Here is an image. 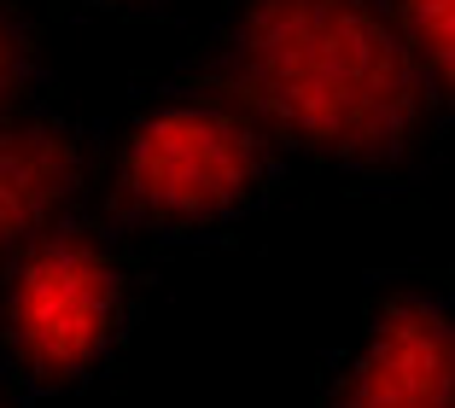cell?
<instances>
[{"mask_svg": "<svg viewBox=\"0 0 455 408\" xmlns=\"http://www.w3.org/2000/svg\"><path fill=\"white\" fill-rule=\"evenodd\" d=\"M199 70L368 198L415 193L443 129L386 0H228Z\"/></svg>", "mask_w": 455, "mask_h": 408, "instance_id": "obj_1", "label": "cell"}, {"mask_svg": "<svg viewBox=\"0 0 455 408\" xmlns=\"http://www.w3.org/2000/svg\"><path fill=\"white\" fill-rule=\"evenodd\" d=\"M420 65L438 123L455 134V0H386Z\"/></svg>", "mask_w": 455, "mask_h": 408, "instance_id": "obj_6", "label": "cell"}, {"mask_svg": "<svg viewBox=\"0 0 455 408\" xmlns=\"http://www.w3.org/2000/svg\"><path fill=\"white\" fill-rule=\"evenodd\" d=\"M0 408H18V403H12V396H0Z\"/></svg>", "mask_w": 455, "mask_h": 408, "instance_id": "obj_9", "label": "cell"}, {"mask_svg": "<svg viewBox=\"0 0 455 408\" xmlns=\"http://www.w3.org/2000/svg\"><path fill=\"white\" fill-rule=\"evenodd\" d=\"M94 175V134L65 106H36L0 117V257L76 211Z\"/></svg>", "mask_w": 455, "mask_h": 408, "instance_id": "obj_5", "label": "cell"}, {"mask_svg": "<svg viewBox=\"0 0 455 408\" xmlns=\"http://www.w3.org/2000/svg\"><path fill=\"white\" fill-rule=\"evenodd\" d=\"M315 408H455V286L443 275H386L356 327L322 362Z\"/></svg>", "mask_w": 455, "mask_h": 408, "instance_id": "obj_4", "label": "cell"}, {"mask_svg": "<svg viewBox=\"0 0 455 408\" xmlns=\"http://www.w3.org/2000/svg\"><path fill=\"white\" fill-rule=\"evenodd\" d=\"M47 100V47L24 0H0V117Z\"/></svg>", "mask_w": 455, "mask_h": 408, "instance_id": "obj_7", "label": "cell"}, {"mask_svg": "<svg viewBox=\"0 0 455 408\" xmlns=\"http://www.w3.org/2000/svg\"><path fill=\"white\" fill-rule=\"evenodd\" d=\"M286 140L204 70L134 93L106 158V204L123 234L211 245L240 234L286 187Z\"/></svg>", "mask_w": 455, "mask_h": 408, "instance_id": "obj_2", "label": "cell"}, {"mask_svg": "<svg viewBox=\"0 0 455 408\" xmlns=\"http://www.w3.org/2000/svg\"><path fill=\"white\" fill-rule=\"evenodd\" d=\"M147 268L111 216H59L0 257V380L65 396L129 350L147 316Z\"/></svg>", "mask_w": 455, "mask_h": 408, "instance_id": "obj_3", "label": "cell"}, {"mask_svg": "<svg viewBox=\"0 0 455 408\" xmlns=\"http://www.w3.org/2000/svg\"><path fill=\"white\" fill-rule=\"evenodd\" d=\"M59 6L94 12V18H152V12H164V6H175V0H59Z\"/></svg>", "mask_w": 455, "mask_h": 408, "instance_id": "obj_8", "label": "cell"}]
</instances>
